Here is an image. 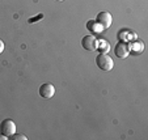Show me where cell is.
Listing matches in <instances>:
<instances>
[{
	"instance_id": "8992f818",
	"label": "cell",
	"mask_w": 148,
	"mask_h": 140,
	"mask_svg": "<svg viewBox=\"0 0 148 140\" xmlns=\"http://www.w3.org/2000/svg\"><path fill=\"white\" fill-rule=\"evenodd\" d=\"M54 94H55V88L50 83L42 84L39 87V96L42 98H51V97H54Z\"/></svg>"
},
{
	"instance_id": "ba28073f",
	"label": "cell",
	"mask_w": 148,
	"mask_h": 140,
	"mask_svg": "<svg viewBox=\"0 0 148 140\" xmlns=\"http://www.w3.org/2000/svg\"><path fill=\"white\" fill-rule=\"evenodd\" d=\"M87 29L89 31H92L93 34H97V33H101V31H103L102 28L98 25L96 20H89V21H88V23H87Z\"/></svg>"
},
{
	"instance_id": "7a4b0ae2",
	"label": "cell",
	"mask_w": 148,
	"mask_h": 140,
	"mask_svg": "<svg viewBox=\"0 0 148 140\" xmlns=\"http://www.w3.org/2000/svg\"><path fill=\"white\" fill-rule=\"evenodd\" d=\"M96 21H97V24L102 28V30H106V29H109L110 26H112L113 17H112V14H110L109 12L102 11V12H100V13L97 14Z\"/></svg>"
},
{
	"instance_id": "6da1fadb",
	"label": "cell",
	"mask_w": 148,
	"mask_h": 140,
	"mask_svg": "<svg viewBox=\"0 0 148 140\" xmlns=\"http://www.w3.org/2000/svg\"><path fill=\"white\" fill-rule=\"evenodd\" d=\"M96 64H97V67L100 68L101 71H105V72L112 71L113 67H114L113 59L110 58L108 54H101V53L96 56Z\"/></svg>"
},
{
	"instance_id": "9c48e42d",
	"label": "cell",
	"mask_w": 148,
	"mask_h": 140,
	"mask_svg": "<svg viewBox=\"0 0 148 140\" xmlns=\"http://www.w3.org/2000/svg\"><path fill=\"white\" fill-rule=\"evenodd\" d=\"M97 50L100 51L101 54H108L110 50V45L108 41H105V39H101V41H98V47Z\"/></svg>"
},
{
	"instance_id": "8fae6325",
	"label": "cell",
	"mask_w": 148,
	"mask_h": 140,
	"mask_svg": "<svg viewBox=\"0 0 148 140\" xmlns=\"http://www.w3.org/2000/svg\"><path fill=\"white\" fill-rule=\"evenodd\" d=\"M38 18H42V14H39V16L37 17V18H29V23H30V24L37 23V20H38Z\"/></svg>"
},
{
	"instance_id": "4fadbf2b",
	"label": "cell",
	"mask_w": 148,
	"mask_h": 140,
	"mask_svg": "<svg viewBox=\"0 0 148 140\" xmlns=\"http://www.w3.org/2000/svg\"><path fill=\"white\" fill-rule=\"evenodd\" d=\"M7 139H8V137H7L4 134H1V132H0V140H7Z\"/></svg>"
},
{
	"instance_id": "30bf717a",
	"label": "cell",
	"mask_w": 148,
	"mask_h": 140,
	"mask_svg": "<svg viewBox=\"0 0 148 140\" xmlns=\"http://www.w3.org/2000/svg\"><path fill=\"white\" fill-rule=\"evenodd\" d=\"M9 139H12V140H28V137L23 134H16V132H14L12 136H9Z\"/></svg>"
},
{
	"instance_id": "3957f363",
	"label": "cell",
	"mask_w": 148,
	"mask_h": 140,
	"mask_svg": "<svg viewBox=\"0 0 148 140\" xmlns=\"http://www.w3.org/2000/svg\"><path fill=\"white\" fill-rule=\"evenodd\" d=\"M81 46H83L84 50L87 51H90V53H93V51H97V47H98V39L96 38L95 36H85L83 37V39H81Z\"/></svg>"
},
{
	"instance_id": "277c9868",
	"label": "cell",
	"mask_w": 148,
	"mask_h": 140,
	"mask_svg": "<svg viewBox=\"0 0 148 140\" xmlns=\"http://www.w3.org/2000/svg\"><path fill=\"white\" fill-rule=\"evenodd\" d=\"M0 132L4 134L9 139V136H12V135L16 132V123H14L12 119H4V121L0 123Z\"/></svg>"
},
{
	"instance_id": "7c38bea8",
	"label": "cell",
	"mask_w": 148,
	"mask_h": 140,
	"mask_svg": "<svg viewBox=\"0 0 148 140\" xmlns=\"http://www.w3.org/2000/svg\"><path fill=\"white\" fill-rule=\"evenodd\" d=\"M3 51H4V42L0 39V54L3 53Z\"/></svg>"
},
{
	"instance_id": "5bb4252c",
	"label": "cell",
	"mask_w": 148,
	"mask_h": 140,
	"mask_svg": "<svg viewBox=\"0 0 148 140\" xmlns=\"http://www.w3.org/2000/svg\"><path fill=\"white\" fill-rule=\"evenodd\" d=\"M56 1H64V0H56Z\"/></svg>"
},
{
	"instance_id": "52a82bcc",
	"label": "cell",
	"mask_w": 148,
	"mask_h": 140,
	"mask_svg": "<svg viewBox=\"0 0 148 140\" xmlns=\"http://www.w3.org/2000/svg\"><path fill=\"white\" fill-rule=\"evenodd\" d=\"M143 50H144V43L140 39H136V41L131 42V45H130V51H132L135 54H142Z\"/></svg>"
},
{
	"instance_id": "5b68a950",
	"label": "cell",
	"mask_w": 148,
	"mask_h": 140,
	"mask_svg": "<svg viewBox=\"0 0 148 140\" xmlns=\"http://www.w3.org/2000/svg\"><path fill=\"white\" fill-rule=\"evenodd\" d=\"M114 54L121 59L127 58V55L130 54V45L129 43H126V42H123V41L118 42L114 47Z\"/></svg>"
}]
</instances>
